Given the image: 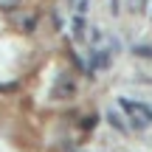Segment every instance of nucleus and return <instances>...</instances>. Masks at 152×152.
Instances as JSON below:
<instances>
[{"mask_svg":"<svg viewBox=\"0 0 152 152\" xmlns=\"http://www.w3.org/2000/svg\"><path fill=\"white\" fill-rule=\"evenodd\" d=\"M73 82L68 79V76H62V79H56V85H54V93H51V96L54 99H71L73 96Z\"/></svg>","mask_w":152,"mask_h":152,"instance_id":"1","label":"nucleus"},{"mask_svg":"<svg viewBox=\"0 0 152 152\" xmlns=\"http://www.w3.org/2000/svg\"><path fill=\"white\" fill-rule=\"evenodd\" d=\"M107 121H110V127H115L118 132H127V124L121 121V115L115 113V110H107Z\"/></svg>","mask_w":152,"mask_h":152,"instance_id":"2","label":"nucleus"},{"mask_svg":"<svg viewBox=\"0 0 152 152\" xmlns=\"http://www.w3.org/2000/svg\"><path fill=\"white\" fill-rule=\"evenodd\" d=\"M20 0H0V11H17Z\"/></svg>","mask_w":152,"mask_h":152,"instance_id":"3","label":"nucleus"},{"mask_svg":"<svg viewBox=\"0 0 152 152\" xmlns=\"http://www.w3.org/2000/svg\"><path fill=\"white\" fill-rule=\"evenodd\" d=\"M110 65V56L107 54H96L93 56V68H107Z\"/></svg>","mask_w":152,"mask_h":152,"instance_id":"4","label":"nucleus"},{"mask_svg":"<svg viewBox=\"0 0 152 152\" xmlns=\"http://www.w3.org/2000/svg\"><path fill=\"white\" fill-rule=\"evenodd\" d=\"M132 54H138V56H152V45H149V48H147V45H135Z\"/></svg>","mask_w":152,"mask_h":152,"instance_id":"5","label":"nucleus"},{"mask_svg":"<svg viewBox=\"0 0 152 152\" xmlns=\"http://www.w3.org/2000/svg\"><path fill=\"white\" fill-rule=\"evenodd\" d=\"M73 23H76V26H73V28H76V37H82V34H85V17L79 14V17L73 20Z\"/></svg>","mask_w":152,"mask_h":152,"instance_id":"6","label":"nucleus"}]
</instances>
